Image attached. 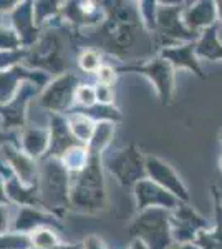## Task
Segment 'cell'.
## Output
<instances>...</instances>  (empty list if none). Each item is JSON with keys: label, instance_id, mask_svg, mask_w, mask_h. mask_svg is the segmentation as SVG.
Masks as SVG:
<instances>
[{"label": "cell", "instance_id": "277c9868", "mask_svg": "<svg viewBox=\"0 0 222 249\" xmlns=\"http://www.w3.org/2000/svg\"><path fill=\"white\" fill-rule=\"evenodd\" d=\"M146 173L148 176L159 186H163L164 190H168L171 195H174L181 203H189L191 196L183 183V179L179 178V175L169 166L168 163H164L163 160L154 158V156H148L146 158Z\"/></svg>", "mask_w": 222, "mask_h": 249}, {"label": "cell", "instance_id": "7c38bea8", "mask_svg": "<svg viewBox=\"0 0 222 249\" xmlns=\"http://www.w3.org/2000/svg\"><path fill=\"white\" fill-rule=\"evenodd\" d=\"M100 78L103 80V82H106V83H110L111 80H113V71L110 70V68H102V70H100Z\"/></svg>", "mask_w": 222, "mask_h": 249}, {"label": "cell", "instance_id": "6da1fadb", "mask_svg": "<svg viewBox=\"0 0 222 249\" xmlns=\"http://www.w3.org/2000/svg\"><path fill=\"white\" fill-rule=\"evenodd\" d=\"M131 231L148 249H171L174 244L171 234V211L163 208L144 210Z\"/></svg>", "mask_w": 222, "mask_h": 249}, {"label": "cell", "instance_id": "5b68a950", "mask_svg": "<svg viewBox=\"0 0 222 249\" xmlns=\"http://www.w3.org/2000/svg\"><path fill=\"white\" fill-rule=\"evenodd\" d=\"M135 70L146 75L154 83L163 105H171L172 95H174V68H172L171 63L159 57L149 62L148 65L136 67Z\"/></svg>", "mask_w": 222, "mask_h": 249}, {"label": "cell", "instance_id": "7a4b0ae2", "mask_svg": "<svg viewBox=\"0 0 222 249\" xmlns=\"http://www.w3.org/2000/svg\"><path fill=\"white\" fill-rule=\"evenodd\" d=\"M184 3H176V5L157 7L156 10V29L161 38V50L169 47H176L181 43L197 42L201 35L194 34L184 25L183 12Z\"/></svg>", "mask_w": 222, "mask_h": 249}, {"label": "cell", "instance_id": "4fadbf2b", "mask_svg": "<svg viewBox=\"0 0 222 249\" xmlns=\"http://www.w3.org/2000/svg\"><path fill=\"white\" fill-rule=\"evenodd\" d=\"M171 249H201L196 243H184V244H177L174 243L171 246Z\"/></svg>", "mask_w": 222, "mask_h": 249}, {"label": "cell", "instance_id": "9c48e42d", "mask_svg": "<svg viewBox=\"0 0 222 249\" xmlns=\"http://www.w3.org/2000/svg\"><path fill=\"white\" fill-rule=\"evenodd\" d=\"M196 55L197 58H205V60H222V42L217 35V25L209 27L201 34L199 40L196 42Z\"/></svg>", "mask_w": 222, "mask_h": 249}, {"label": "cell", "instance_id": "9a60e30c", "mask_svg": "<svg viewBox=\"0 0 222 249\" xmlns=\"http://www.w3.org/2000/svg\"><path fill=\"white\" fill-rule=\"evenodd\" d=\"M219 170L222 171V156H221V158H219Z\"/></svg>", "mask_w": 222, "mask_h": 249}, {"label": "cell", "instance_id": "30bf717a", "mask_svg": "<svg viewBox=\"0 0 222 249\" xmlns=\"http://www.w3.org/2000/svg\"><path fill=\"white\" fill-rule=\"evenodd\" d=\"M196 244L201 249H222V226L214 223L211 230H204L197 234Z\"/></svg>", "mask_w": 222, "mask_h": 249}, {"label": "cell", "instance_id": "3957f363", "mask_svg": "<svg viewBox=\"0 0 222 249\" xmlns=\"http://www.w3.org/2000/svg\"><path fill=\"white\" fill-rule=\"evenodd\" d=\"M214 224L204 216H201L189 203H181L171 211V234L177 244L196 243L201 231L211 230Z\"/></svg>", "mask_w": 222, "mask_h": 249}, {"label": "cell", "instance_id": "5bb4252c", "mask_svg": "<svg viewBox=\"0 0 222 249\" xmlns=\"http://www.w3.org/2000/svg\"><path fill=\"white\" fill-rule=\"evenodd\" d=\"M131 249H148L146 246H144L143 243H141V241H136L135 244H133V248Z\"/></svg>", "mask_w": 222, "mask_h": 249}, {"label": "cell", "instance_id": "2e32d148", "mask_svg": "<svg viewBox=\"0 0 222 249\" xmlns=\"http://www.w3.org/2000/svg\"><path fill=\"white\" fill-rule=\"evenodd\" d=\"M219 138H221V142H222V131H221V135H219Z\"/></svg>", "mask_w": 222, "mask_h": 249}, {"label": "cell", "instance_id": "8fae6325", "mask_svg": "<svg viewBox=\"0 0 222 249\" xmlns=\"http://www.w3.org/2000/svg\"><path fill=\"white\" fill-rule=\"evenodd\" d=\"M212 196H214V213H216V223H219L222 226V201H221V195L217 191L216 186L211 188Z\"/></svg>", "mask_w": 222, "mask_h": 249}, {"label": "cell", "instance_id": "ba28073f", "mask_svg": "<svg viewBox=\"0 0 222 249\" xmlns=\"http://www.w3.org/2000/svg\"><path fill=\"white\" fill-rule=\"evenodd\" d=\"M161 58H164L172 65V68H186L191 70L192 73H196L199 78H205L201 68L199 58L196 55V42L191 43H181L176 47H169L161 50Z\"/></svg>", "mask_w": 222, "mask_h": 249}, {"label": "cell", "instance_id": "8992f818", "mask_svg": "<svg viewBox=\"0 0 222 249\" xmlns=\"http://www.w3.org/2000/svg\"><path fill=\"white\" fill-rule=\"evenodd\" d=\"M136 198H138V208L141 211L149 208H163V210L172 211L181 204L174 195H171L153 179H141L136 184Z\"/></svg>", "mask_w": 222, "mask_h": 249}, {"label": "cell", "instance_id": "52a82bcc", "mask_svg": "<svg viewBox=\"0 0 222 249\" xmlns=\"http://www.w3.org/2000/svg\"><path fill=\"white\" fill-rule=\"evenodd\" d=\"M183 22L191 32L201 35L205 29L217 25V22H219L217 2L201 0V2L188 3V7L183 12Z\"/></svg>", "mask_w": 222, "mask_h": 249}]
</instances>
